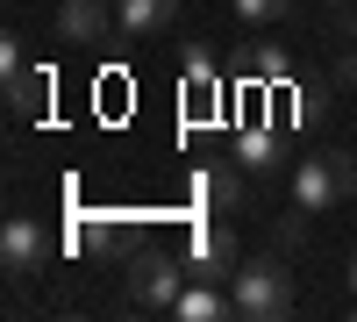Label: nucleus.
<instances>
[{"label": "nucleus", "instance_id": "nucleus-1", "mask_svg": "<svg viewBox=\"0 0 357 322\" xmlns=\"http://www.w3.org/2000/svg\"><path fill=\"white\" fill-rule=\"evenodd\" d=\"M229 294H236V315L243 322H272V315L293 308V279H286L279 258H243L236 279H229Z\"/></svg>", "mask_w": 357, "mask_h": 322}, {"label": "nucleus", "instance_id": "nucleus-2", "mask_svg": "<svg viewBox=\"0 0 357 322\" xmlns=\"http://www.w3.org/2000/svg\"><path fill=\"white\" fill-rule=\"evenodd\" d=\"M186 258H172V251H136V265H129V301L136 308H172L178 294H186Z\"/></svg>", "mask_w": 357, "mask_h": 322}, {"label": "nucleus", "instance_id": "nucleus-3", "mask_svg": "<svg viewBox=\"0 0 357 322\" xmlns=\"http://www.w3.org/2000/svg\"><path fill=\"white\" fill-rule=\"evenodd\" d=\"M236 265H243L236 237H229L222 222H200V229H193V251H186V272H193V279H222V286H229Z\"/></svg>", "mask_w": 357, "mask_h": 322}, {"label": "nucleus", "instance_id": "nucleus-4", "mask_svg": "<svg viewBox=\"0 0 357 322\" xmlns=\"http://www.w3.org/2000/svg\"><path fill=\"white\" fill-rule=\"evenodd\" d=\"M114 29H122V15L107 8V0H65L57 8V43H79V50H93V43H107Z\"/></svg>", "mask_w": 357, "mask_h": 322}, {"label": "nucleus", "instance_id": "nucleus-5", "mask_svg": "<svg viewBox=\"0 0 357 322\" xmlns=\"http://www.w3.org/2000/svg\"><path fill=\"white\" fill-rule=\"evenodd\" d=\"M43 108H50V72L29 65V57L8 43V115H15V122H36Z\"/></svg>", "mask_w": 357, "mask_h": 322}, {"label": "nucleus", "instance_id": "nucleus-6", "mask_svg": "<svg viewBox=\"0 0 357 322\" xmlns=\"http://www.w3.org/2000/svg\"><path fill=\"white\" fill-rule=\"evenodd\" d=\"M43 258H50V237L36 222H8V229H0V265H8L15 279H36Z\"/></svg>", "mask_w": 357, "mask_h": 322}, {"label": "nucleus", "instance_id": "nucleus-7", "mask_svg": "<svg viewBox=\"0 0 357 322\" xmlns=\"http://www.w3.org/2000/svg\"><path fill=\"white\" fill-rule=\"evenodd\" d=\"M178 322H229L236 315V294H222V279H186V294L172 301Z\"/></svg>", "mask_w": 357, "mask_h": 322}, {"label": "nucleus", "instance_id": "nucleus-8", "mask_svg": "<svg viewBox=\"0 0 357 322\" xmlns=\"http://www.w3.org/2000/svg\"><path fill=\"white\" fill-rule=\"evenodd\" d=\"M279 158H286V136L272 122H250L243 136H236V165H243V172H272Z\"/></svg>", "mask_w": 357, "mask_h": 322}, {"label": "nucleus", "instance_id": "nucleus-9", "mask_svg": "<svg viewBox=\"0 0 357 322\" xmlns=\"http://www.w3.org/2000/svg\"><path fill=\"white\" fill-rule=\"evenodd\" d=\"M293 208H307V215L336 208V186H329V165L321 158H301V172H293Z\"/></svg>", "mask_w": 357, "mask_h": 322}, {"label": "nucleus", "instance_id": "nucleus-10", "mask_svg": "<svg viewBox=\"0 0 357 322\" xmlns=\"http://www.w3.org/2000/svg\"><path fill=\"white\" fill-rule=\"evenodd\" d=\"M114 15H122V36H158L178 15V0H114Z\"/></svg>", "mask_w": 357, "mask_h": 322}, {"label": "nucleus", "instance_id": "nucleus-11", "mask_svg": "<svg viewBox=\"0 0 357 322\" xmlns=\"http://www.w3.org/2000/svg\"><path fill=\"white\" fill-rule=\"evenodd\" d=\"M200 193H207V208L236 215V208H243V165H215V172H200Z\"/></svg>", "mask_w": 357, "mask_h": 322}, {"label": "nucleus", "instance_id": "nucleus-12", "mask_svg": "<svg viewBox=\"0 0 357 322\" xmlns=\"http://www.w3.org/2000/svg\"><path fill=\"white\" fill-rule=\"evenodd\" d=\"M321 165H329L336 200H357V158H350V151H321Z\"/></svg>", "mask_w": 357, "mask_h": 322}, {"label": "nucleus", "instance_id": "nucleus-13", "mask_svg": "<svg viewBox=\"0 0 357 322\" xmlns=\"http://www.w3.org/2000/svg\"><path fill=\"white\" fill-rule=\"evenodd\" d=\"M186 86H193V94H207V86H222V65H215V50H186Z\"/></svg>", "mask_w": 357, "mask_h": 322}, {"label": "nucleus", "instance_id": "nucleus-14", "mask_svg": "<svg viewBox=\"0 0 357 322\" xmlns=\"http://www.w3.org/2000/svg\"><path fill=\"white\" fill-rule=\"evenodd\" d=\"M286 8H293V0H236V15H243V22H286Z\"/></svg>", "mask_w": 357, "mask_h": 322}, {"label": "nucleus", "instance_id": "nucleus-15", "mask_svg": "<svg viewBox=\"0 0 357 322\" xmlns=\"http://www.w3.org/2000/svg\"><path fill=\"white\" fill-rule=\"evenodd\" d=\"M243 72H250V79H286V57H279V50H264V43H257V50L243 57Z\"/></svg>", "mask_w": 357, "mask_h": 322}, {"label": "nucleus", "instance_id": "nucleus-16", "mask_svg": "<svg viewBox=\"0 0 357 322\" xmlns=\"http://www.w3.org/2000/svg\"><path fill=\"white\" fill-rule=\"evenodd\" d=\"M336 86H343V94L357 86V50H343V57H336Z\"/></svg>", "mask_w": 357, "mask_h": 322}, {"label": "nucleus", "instance_id": "nucleus-17", "mask_svg": "<svg viewBox=\"0 0 357 322\" xmlns=\"http://www.w3.org/2000/svg\"><path fill=\"white\" fill-rule=\"evenodd\" d=\"M350 286H357V251H350Z\"/></svg>", "mask_w": 357, "mask_h": 322}, {"label": "nucleus", "instance_id": "nucleus-18", "mask_svg": "<svg viewBox=\"0 0 357 322\" xmlns=\"http://www.w3.org/2000/svg\"><path fill=\"white\" fill-rule=\"evenodd\" d=\"M329 8H343V0H329Z\"/></svg>", "mask_w": 357, "mask_h": 322}]
</instances>
